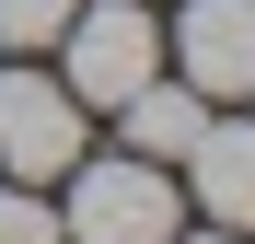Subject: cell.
Segmentation results:
<instances>
[{
    "label": "cell",
    "instance_id": "obj_1",
    "mask_svg": "<svg viewBox=\"0 0 255 244\" xmlns=\"http://www.w3.org/2000/svg\"><path fill=\"white\" fill-rule=\"evenodd\" d=\"M70 210H58V244H174L186 233V198L162 186V163H70Z\"/></svg>",
    "mask_w": 255,
    "mask_h": 244
},
{
    "label": "cell",
    "instance_id": "obj_2",
    "mask_svg": "<svg viewBox=\"0 0 255 244\" xmlns=\"http://www.w3.org/2000/svg\"><path fill=\"white\" fill-rule=\"evenodd\" d=\"M58 47H70V93H81V105H128V93L162 70V23L139 12V0H81Z\"/></svg>",
    "mask_w": 255,
    "mask_h": 244
},
{
    "label": "cell",
    "instance_id": "obj_3",
    "mask_svg": "<svg viewBox=\"0 0 255 244\" xmlns=\"http://www.w3.org/2000/svg\"><path fill=\"white\" fill-rule=\"evenodd\" d=\"M81 93L70 81H47V70H0V163H12L23 186H47V175H70L81 163Z\"/></svg>",
    "mask_w": 255,
    "mask_h": 244
},
{
    "label": "cell",
    "instance_id": "obj_4",
    "mask_svg": "<svg viewBox=\"0 0 255 244\" xmlns=\"http://www.w3.org/2000/svg\"><path fill=\"white\" fill-rule=\"evenodd\" d=\"M174 47V70L197 81L209 105L221 93H255V0H186V23L162 35Z\"/></svg>",
    "mask_w": 255,
    "mask_h": 244
},
{
    "label": "cell",
    "instance_id": "obj_5",
    "mask_svg": "<svg viewBox=\"0 0 255 244\" xmlns=\"http://www.w3.org/2000/svg\"><path fill=\"white\" fill-rule=\"evenodd\" d=\"M186 163H197V210L221 233H255V116H209Z\"/></svg>",
    "mask_w": 255,
    "mask_h": 244
},
{
    "label": "cell",
    "instance_id": "obj_6",
    "mask_svg": "<svg viewBox=\"0 0 255 244\" xmlns=\"http://www.w3.org/2000/svg\"><path fill=\"white\" fill-rule=\"evenodd\" d=\"M116 128H128V151H139V163H186V140L209 128V93H197V81H139V93H128L116 105Z\"/></svg>",
    "mask_w": 255,
    "mask_h": 244
},
{
    "label": "cell",
    "instance_id": "obj_7",
    "mask_svg": "<svg viewBox=\"0 0 255 244\" xmlns=\"http://www.w3.org/2000/svg\"><path fill=\"white\" fill-rule=\"evenodd\" d=\"M70 12H81V0H0V47H12V58L58 47V35H70Z\"/></svg>",
    "mask_w": 255,
    "mask_h": 244
},
{
    "label": "cell",
    "instance_id": "obj_8",
    "mask_svg": "<svg viewBox=\"0 0 255 244\" xmlns=\"http://www.w3.org/2000/svg\"><path fill=\"white\" fill-rule=\"evenodd\" d=\"M0 244H58V210L35 186H0Z\"/></svg>",
    "mask_w": 255,
    "mask_h": 244
},
{
    "label": "cell",
    "instance_id": "obj_9",
    "mask_svg": "<svg viewBox=\"0 0 255 244\" xmlns=\"http://www.w3.org/2000/svg\"><path fill=\"white\" fill-rule=\"evenodd\" d=\"M174 244H255V233H221V221H209V233H174Z\"/></svg>",
    "mask_w": 255,
    "mask_h": 244
}]
</instances>
